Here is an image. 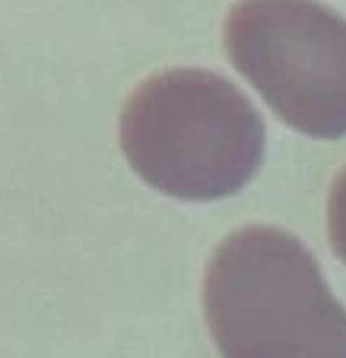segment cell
<instances>
[{
	"instance_id": "cell-1",
	"label": "cell",
	"mask_w": 346,
	"mask_h": 358,
	"mask_svg": "<svg viewBox=\"0 0 346 358\" xmlns=\"http://www.w3.org/2000/svg\"><path fill=\"white\" fill-rule=\"evenodd\" d=\"M204 314L223 358H346V308L318 257L277 225L223 238L207 266Z\"/></svg>"
},
{
	"instance_id": "cell-2",
	"label": "cell",
	"mask_w": 346,
	"mask_h": 358,
	"mask_svg": "<svg viewBox=\"0 0 346 358\" xmlns=\"http://www.w3.org/2000/svg\"><path fill=\"white\" fill-rule=\"evenodd\" d=\"M118 140L150 187L178 200H219L258 175L267 130L235 83L200 67H172L130 92Z\"/></svg>"
},
{
	"instance_id": "cell-3",
	"label": "cell",
	"mask_w": 346,
	"mask_h": 358,
	"mask_svg": "<svg viewBox=\"0 0 346 358\" xmlns=\"http://www.w3.org/2000/svg\"><path fill=\"white\" fill-rule=\"evenodd\" d=\"M223 45L279 121L314 140L346 136V20L318 0H238Z\"/></svg>"
},
{
	"instance_id": "cell-4",
	"label": "cell",
	"mask_w": 346,
	"mask_h": 358,
	"mask_svg": "<svg viewBox=\"0 0 346 358\" xmlns=\"http://www.w3.org/2000/svg\"><path fill=\"white\" fill-rule=\"evenodd\" d=\"M327 238L340 260L346 264V169L333 178L327 196Z\"/></svg>"
}]
</instances>
